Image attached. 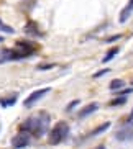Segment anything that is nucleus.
Wrapping results in <instances>:
<instances>
[{
  "label": "nucleus",
  "instance_id": "obj_1",
  "mask_svg": "<svg viewBox=\"0 0 133 149\" xmlns=\"http://www.w3.org/2000/svg\"><path fill=\"white\" fill-rule=\"evenodd\" d=\"M49 121H51L49 115L46 111H40L38 115L30 116L28 120H25L20 125V131L27 133L30 136H35V138H41L49 130Z\"/></svg>",
  "mask_w": 133,
  "mask_h": 149
},
{
  "label": "nucleus",
  "instance_id": "obj_2",
  "mask_svg": "<svg viewBox=\"0 0 133 149\" xmlns=\"http://www.w3.org/2000/svg\"><path fill=\"white\" fill-rule=\"evenodd\" d=\"M67 134H69V125H67L66 121H58L51 130H49L48 143L51 146H56V144H59V143H62V141L66 139Z\"/></svg>",
  "mask_w": 133,
  "mask_h": 149
},
{
  "label": "nucleus",
  "instance_id": "obj_3",
  "mask_svg": "<svg viewBox=\"0 0 133 149\" xmlns=\"http://www.w3.org/2000/svg\"><path fill=\"white\" fill-rule=\"evenodd\" d=\"M48 92H51V88H40V90H35V92H31L30 95L25 98V102H23V105L27 107V108H30L35 102H38L41 98V97H44Z\"/></svg>",
  "mask_w": 133,
  "mask_h": 149
},
{
  "label": "nucleus",
  "instance_id": "obj_4",
  "mask_svg": "<svg viewBox=\"0 0 133 149\" xmlns=\"http://www.w3.org/2000/svg\"><path fill=\"white\" fill-rule=\"evenodd\" d=\"M25 57L20 51H13V49H0V62L7 61H15V59H22Z\"/></svg>",
  "mask_w": 133,
  "mask_h": 149
},
{
  "label": "nucleus",
  "instance_id": "obj_5",
  "mask_svg": "<svg viewBox=\"0 0 133 149\" xmlns=\"http://www.w3.org/2000/svg\"><path fill=\"white\" fill-rule=\"evenodd\" d=\"M28 144H30V134H27V133L20 131L13 139H12V146H13L15 149H22V148H25V146H28Z\"/></svg>",
  "mask_w": 133,
  "mask_h": 149
},
{
  "label": "nucleus",
  "instance_id": "obj_6",
  "mask_svg": "<svg viewBox=\"0 0 133 149\" xmlns=\"http://www.w3.org/2000/svg\"><path fill=\"white\" fill-rule=\"evenodd\" d=\"M115 138L118 141H130L133 138V130L132 128H122L120 131L115 133Z\"/></svg>",
  "mask_w": 133,
  "mask_h": 149
},
{
  "label": "nucleus",
  "instance_id": "obj_7",
  "mask_svg": "<svg viewBox=\"0 0 133 149\" xmlns=\"http://www.w3.org/2000/svg\"><path fill=\"white\" fill-rule=\"evenodd\" d=\"M132 12H133V0H128L127 7H125V8L122 10V13H120V23L127 22V20H128V17L132 15Z\"/></svg>",
  "mask_w": 133,
  "mask_h": 149
},
{
  "label": "nucleus",
  "instance_id": "obj_8",
  "mask_svg": "<svg viewBox=\"0 0 133 149\" xmlns=\"http://www.w3.org/2000/svg\"><path fill=\"white\" fill-rule=\"evenodd\" d=\"M97 108H99L97 103H90V105L84 107V108H82V110L79 111V118H85V116H89V115H92Z\"/></svg>",
  "mask_w": 133,
  "mask_h": 149
},
{
  "label": "nucleus",
  "instance_id": "obj_9",
  "mask_svg": "<svg viewBox=\"0 0 133 149\" xmlns=\"http://www.w3.org/2000/svg\"><path fill=\"white\" fill-rule=\"evenodd\" d=\"M25 31H27L28 35H31V36H41V33L38 31V28H36V23H28L27 25V28H25Z\"/></svg>",
  "mask_w": 133,
  "mask_h": 149
},
{
  "label": "nucleus",
  "instance_id": "obj_10",
  "mask_svg": "<svg viewBox=\"0 0 133 149\" xmlns=\"http://www.w3.org/2000/svg\"><path fill=\"white\" fill-rule=\"evenodd\" d=\"M15 102H17V95H12V97H8V98H0V105L10 107V105H13Z\"/></svg>",
  "mask_w": 133,
  "mask_h": 149
},
{
  "label": "nucleus",
  "instance_id": "obj_11",
  "mask_svg": "<svg viewBox=\"0 0 133 149\" xmlns=\"http://www.w3.org/2000/svg\"><path fill=\"white\" fill-rule=\"evenodd\" d=\"M108 128H110V123H104L102 126L95 128V130H94V131L90 133V134H89V136H97V134H100V133H104V131H105V130H108Z\"/></svg>",
  "mask_w": 133,
  "mask_h": 149
},
{
  "label": "nucleus",
  "instance_id": "obj_12",
  "mask_svg": "<svg viewBox=\"0 0 133 149\" xmlns=\"http://www.w3.org/2000/svg\"><path fill=\"white\" fill-rule=\"evenodd\" d=\"M0 33H8V35H13L15 30L12 26H8V25H5V23L0 20Z\"/></svg>",
  "mask_w": 133,
  "mask_h": 149
},
{
  "label": "nucleus",
  "instance_id": "obj_13",
  "mask_svg": "<svg viewBox=\"0 0 133 149\" xmlns=\"http://www.w3.org/2000/svg\"><path fill=\"white\" fill-rule=\"evenodd\" d=\"M117 53H118V48H112L110 51H108V54H107V56L102 59V62H108L110 59H113V57L117 56Z\"/></svg>",
  "mask_w": 133,
  "mask_h": 149
},
{
  "label": "nucleus",
  "instance_id": "obj_14",
  "mask_svg": "<svg viewBox=\"0 0 133 149\" xmlns=\"http://www.w3.org/2000/svg\"><path fill=\"white\" fill-rule=\"evenodd\" d=\"M123 85H125V82L122 79H117V80H112V82H110V88H112V90H117V88L123 87Z\"/></svg>",
  "mask_w": 133,
  "mask_h": 149
},
{
  "label": "nucleus",
  "instance_id": "obj_15",
  "mask_svg": "<svg viewBox=\"0 0 133 149\" xmlns=\"http://www.w3.org/2000/svg\"><path fill=\"white\" fill-rule=\"evenodd\" d=\"M125 102H127V98H125V97H120V98H115V100L112 102L110 105H112V107H118V105H123Z\"/></svg>",
  "mask_w": 133,
  "mask_h": 149
},
{
  "label": "nucleus",
  "instance_id": "obj_16",
  "mask_svg": "<svg viewBox=\"0 0 133 149\" xmlns=\"http://www.w3.org/2000/svg\"><path fill=\"white\" fill-rule=\"evenodd\" d=\"M107 72H108V69H104V70H99V72H95L94 74V79H99V77H102V75H105Z\"/></svg>",
  "mask_w": 133,
  "mask_h": 149
},
{
  "label": "nucleus",
  "instance_id": "obj_17",
  "mask_svg": "<svg viewBox=\"0 0 133 149\" xmlns=\"http://www.w3.org/2000/svg\"><path fill=\"white\" fill-rule=\"evenodd\" d=\"M54 64H41V66H38V70H46V69H53Z\"/></svg>",
  "mask_w": 133,
  "mask_h": 149
},
{
  "label": "nucleus",
  "instance_id": "obj_18",
  "mask_svg": "<svg viewBox=\"0 0 133 149\" xmlns=\"http://www.w3.org/2000/svg\"><path fill=\"white\" fill-rule=\"evenodd\" d=\"M120 38H122V35H115V36H110V38H108V40H105V41H107V43H113V41L120 40Z\"/></svg>",
  "mask_w": 133,
  "mask_h": 149
},
{
  "label": "nucleus",
  "instance_id": "obj_19",
  "mask_svg": "<svg viewBox=\"0 0 133 149\" xmlns=\"http://www.w3.org/2000/svg\"><path fill=\"white\" fill-rule=\"evenodd\" d=\"M76 105H79V100H74V102H71V103H69V107H67L66 110H67V111H71V110L74 108Z\"/></svg>",
  "mask_w": 133,
  "mask_h": 149
},
{
  "label": "nucleus",
  "instance_id": "obj_20",
  "mask_svg": "<svg viewBox=\"0 0 133 149\" xmlns=\"http://www.w3.org/2000/svg\"><path fill=\"white\" fill-rule=\"evenodd\" d=\"M130 120H133V110H132V113H130Z\"/></svg>",
  "mask_w": 133,
  "mask_h": 149
},
{
  "label": "nucleus",
  "instance_id": "obj_21",
  "mask_svg": "<svg viewBox=\"0 0 133 149\" xmlns=\"http://www.w3.org/2000/svg\"><path fill=\"white\" fill-rule=\"evenodd\" d=\"M97 149H105V148H104V146H99V148Z\"/></svg>",
  "mask_w": 133,
  "mask_h": 149
},
{
  "label": "nucleus",
  "instance_id": "obj_22",
  "mask_svg": "<svg viewBox=\"0 0 133 149\" xmlns=\"http://www.w3.org/2000/svg\"><path fill=\"white\" fill-rule=\"evenodd\" d=\"M2 41H4V38H2V36H0V43H2Z\"/></svg>",
  "mask_w": 133,
  "mask_h": 149
}]
</instances>
